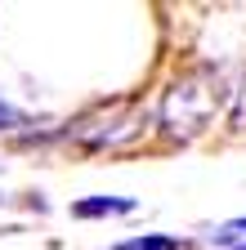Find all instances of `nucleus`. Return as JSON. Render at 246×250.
Segmentation results:
<instances>
[{
    "label": "nucleus",
    "instance_id": "5",
    "mask_svg": "<svg viewBox=\"0 0 246 250\" xmlns=\"http://www.w3.org/2000/svg\"><path fill=\"white\" fill-rule=\"evenodd\" d=\"M27 116L14 107V103H5V99H0V130H14V125H22Z\"/></svg>",
    "mask_w": 246,
    "mask_h": 250
},
{
    "label": "nucleus",
    "instance_id": "2",
    "mask_svg": "<svg viewBox=\"0 0 246 250\" xmlns=\"http://www.w3.org/2000/svg\"><path fill=\"white\" fill-rule=\"evenodd\" d=\"M139 201L134 197H85L72 206V219H108V214H130Z\"/></svg>",
    "mask_w": 246,
    "mask_h": 250
},
{
    "label": "nucleus",
    "instance_id": "3",
    "mask_svg": "<svg viewBox=\"0 0 246 250\" xmlns=\"http://www.w3.org/2000/svg\"><path fill=\"white\" fill-rule=\"evenodd\" d=\"M112 250H183L179 237H166V232H143V237H130V241H121Z\"/></svg>",
    "mask_w": 246,
    "mask_h": 250
},
{
    "label": "nucleus",
    "instance_id": "4",
    "mask_svg": "<svg viewBox=\"0 0 246 250\" xmlns=\"http://www.w3.org/2000/svg\"><path fill=\"white\" fill-rule=\"evenodd\" d=\"M246 237V219H233V224H224L220 232H210V246H228L233 250V241H242Z\"/></svg>",
    "mask_w": 246,
    "mask_h": 250
},
{
    "label": "nucleus",
    "instance_id": "6",
    "mask_svg": "<svg viewBox=\"0 0 246 250\" xmlns=\"http://www.w3.org/2000/svg\"><path fill=\"white\" fill-rule=\"evenodd\" d=\"M233 250H246V241H242V246H233Z\"/></svg>",
    "mask_w": 246,
    "mask_h": 250
},
{
    "label": "nucleus",
    "instance_id": "1",
    "mask_svg": "<svg viewBox=\"0 0 246 250\" xmlns=\"http://www.w3.org/2000/svg\"><path fill=\"white\" fill-rule=\"evenodd\" d=\"M215 107V89H201L197 76H183L166 89V103H161V125L170 134H197L206 116Z\"/></svg>",
    "mask_w": 246,
    "mask_h": 250
},
{
    "label": "nucleus",
    "instance_id": "7",
    "mask_svg": "<svg viewBox=\"0 0 246 250\" xmlns=\"http://www.w3.org/2000/svg\"><path fill=\"white\" fill-rule=\"evenodd\" d=\"M0 206H5V197H0Z\"/></svg>",
    "mask_w": 246,
    "mask_h": 250
}]
</instances>
